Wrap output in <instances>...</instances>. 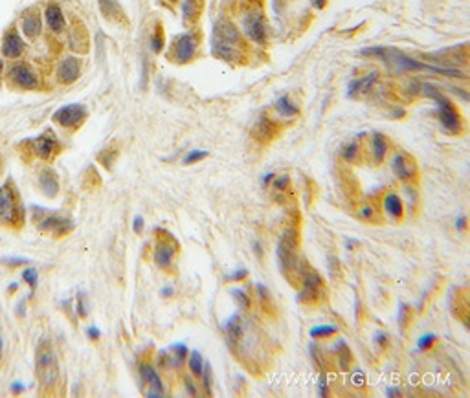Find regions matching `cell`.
Here are the masks:
<instances>
[{
  "instance_id": "6f0895ef",
  "label": "cell",
  "mask_w": 470,
  "mask_h": 398,
  "mask_svg": "<svg viewBox=\"0 0 470 398\" xmlns=\"http://www.w3.org/2000/svg\"><path fill=\"white\" fill-rule=\"evenodd\" d=\"M356 244H358L356 241H347V248H353V246H356Z\"/></svg>"
},
{
  "instance_id": "f1b7e54d",
  "label": "cell",
  "mask_w": 470,
  "mask_h": 398,
  "mask_svg": "<svg viewBox=\"0 0 470 398\" xmlns=\"http://www.w3.org/2000/svg\"><path fill=\"white\" fill-rule=\"evenodd\" d=\"M336 332H338V328L333 327V325H320V327L310 328V336L312 338H327V336H333Z\"/></svg>"
},
{
  "instance_id": "f6af8a7d",
  "label": "cell",
  "mask_w": 470,
  "mask_h": 398,
  "mask_svg": "<svg viewBox=\"0 0 470 398\" xmlns=\"http://www.w3.org/2000/svg\"><path fill=\"white\" fill-rule=\"evenodd\" d=\"M86 334H88V338L90 339H97L99 336H101V330L97 327H88L86 328Z\"/></svg>"
},
{
  "instance_id": "cb8c5ba5",
  "label": "cell",
  "mask_w": 470,
  "mask_h": 398,
  "mask_svg": "<svg viewBox=\"0 0 470 398\" xmlns=\"http://www.w3.org/2000/svg\"><path fill=\"white\" fill-rule=\"evenodd\" d=\"M171 351L173 353H166L169 356V360H166V365H180L182 360L186 358V354L189 353L184 343H175L171 347Z\"/></svg>"
},
{
  "instance_id": "30bf717a",
  "label": "cell",
  "mask_w": 470,
  "mask_h": 398,
  "mask_svg": "<svg viewBox=\"0 0 470 398\" xmlns=\"http://www.w3.org/2000/svg\"><path fill=\"white\" fill-rule=\"evenodd\" d=\"M197 39H195V35H191V33H182V35H178L177 39H175V42H173V61H177V63H187V61H191L193 55H195V51H197Z\"/></svg>"
},
{
  "instance_id": "836d02e7",
  "label": "cell",
  "mask_w": 470,
  "mask_h": 398,
  "mask_svg": "<svg viewBox=\"0 0 470 398\" xmlns=\"http://www.w3.org/2000/svg\"><path fill=\"white\" fill-rule=\"evenodd\" d=\"M2 264L6 266H21V264H30V261L26 257H2L0 259Z\"/></svg>"
},
{
  "instance_id": "6da1fadb",
  "label": "cell",
  "mask_w": 470,
  "mask_h": 398,
  "mask_svg": "<svg viewBox=\"0 0 470 398\" xmlns=\"http://www.w3.org/2000/svg\"><path fill=\"white\" fill-rule=\"evenodd\" d=\"M364 55H377L384 61L389 68H393L395 72H419L426 70L432 74H441V76H452V77H463L459 70H452V68H439V66H430L425 63L411 59V57L404 55L402 51L395 50V48H364L362 50Z\"/></svg>"
},
{
  "instance_id": "d590c367",
  "label": "cell",
  "mask_w": 470,
  "mask_h": 398,
  "mask_svg": "<svg viewBox=\"0 0 470 398\" xmlns=\"http://www.w3.org/2000/svg\"><path fill=\"white\" fill-rule=\"evenodd\" d=\"M342 353H338L340 354V367L342 369H349V365H351V353H349V349H347V345H342Z\"/></svg>"
},
{
  "instance_id": "d4e9b609",
  "label": "cell",
  "mask_w": 470,
  "mask_h": 398,
  "mask_svg": "<svg viewBox=\"0 0 470 398\" xmlns=\"http://www.w3.org/2000/svg\"><path fill=\"white\" fill-rule=\"evenodd\" d=\"M386 151H388V143H386V138L382 136V134H375L373 136V156H375V161L379 163V161H382V158H384Z\"/></svg>"
},
{
  "instance_id": "603a6c76",
  "label": "cell",
  "mask_w": 470,
  "mask_h": 398,
  "mask_svg": "<svg viewBox=\"0 0 470 398\" xmlns=\"http://www.w3.org/2000/svg\"><path fill=\"white\" fill-rule=\"evenodd\" d=\"M384 207L386 211H388L389 217L393 218H400L402 217V200H400L395 193H391V195H388L384 200Z\"/></svg>"
},
{
  "instance_id": "5b68a950",
  "label": "cell",
  "mask_w": 470,
  "mask_h": 398,
  "mask_svg": "<svg viewBox=\"0 0 470 398\" xmlns=\"http://www.w3.org/2000/svg\"><path fill=\"white\" fill-rule=\"evenodd\" d=\"M423 94H425L426 97H432V99L437 101V106H439V120H441V125L445 127V131L450 132V134L461 132L459 114H457V110L454 108V105L450 103V99H446V97L432 85H423Z\"/></svg>"
},
{
  "instance_id": "e0dca14e",
  "label": "cell",
  "mask_w": 470,
  "mask_h": 398,
  "mask_svg": "<svg viewBox=\"0 0 470 398\" xmlns=\"http://www.w3.org/2000/svg\"><path fill=\"white\" fill-rule=\"evenodd\" d=\"M33 149H35V152L41 158L50 160V158L57 152L59 145H57V141L54 140L50 134H42V136H39V138L33 140Z\"/></svg>"
},
{
  "instance_id": "44dd1931",
  "label": "cell",
  "mask_w": 470,
  "mask_h": 398,
  "mask_svg": "<svg viewBox=\"0 0 470 398\" xmlns=\"http://www.w3.org/2000/svg\"><path fill=\"white\" fill-rule=\"evenodd\" d=\"M39 182H41V187H42V191L46 193V197H50V198L56 197L57 191H59V182H57L54 171H50V169L42 171Z\"/></svg>"
},
{
  "instance_id": "484cf974",
  "label": "cell",
  "mask_w": 470,
  "mask_h": 398,
  "mask_svg": "<svg viewBox=\"0 0 470 398\" xmlns=\"http://www.w3.org/2000/svg\"><path fill=\"white\" fill-rule=\"evenodd\" d=\"M99 6H101L103 15H107L109 19H120L123 15L118 6V0H99Z\"/></svg>"
},
{
  "instance_id": "9f6ffc18",
  "label": "cell",
  "mask_w": 470,
  "mask_h": 398,
  "mask_svg": "<svg viewBox=\"0 0 470 398\" xmlns=\"http://www.w3.org/2000/svg\"><path fill=\"white\" fill-rule=\"evenodd\" d=\"M19 316H24V303L19 305Z\"/></svg>"
},
{
  "instance_id": "bcb514c9",
  "label": "cell",
  "mask_w": 470,
  "mask_h": 398,
  "mask_svg": "<svg viewBox=\"0 0 470 398\" xmlns=\"http://www.w3.org/2000/svg\"><path fill=\"white\" fill-rule=\"evenodd\" d=\"M360 217H362V218H371V217H373V209H371V206H364V207H362Z\"/></svg>"
},
{
  "instance_id": "277c9868",
  "label": "cell",
  "mask_w": 470,
  "mask_h": 398,
  "mask_svg": "<svg viewBox=\"0 0 470 398\" xmlns=\"http://www.w3.org/2000/svg\"><path fill=\"white\" fill-rule=\"evenodd\" d=\"M35 373L37 378L41 380V383L46 387H51L59 378V363H57L56 351L48 339H41L39 347H37Z\"/></svg>"
},
{
  "instance_id": "8992f818",
  "label": "cell",
  "mask_w": 470,
  "mask_h": 398,
  "mask_svg": "<svg viewBox=\"0 0 470 398\" xmlns=\"http://www.w3.org/2000/svg\"><path fill=\"white\" fill-rule=\"evenodd\" d=\"M33 220H35L39 232L51 233L56 237H63V235H66V233H70L74 230V222L68 217H61V215L50 213L37 206H33Z\"/></svg>"
},
{
  "instance_id": "4316f807",
  "label": "cell",
  "mask_w": 470,
  "mask_h": 398,
  "mask_svg": "<svg viewBox=\"0 0 470 398\" xmlns=\"http://www.w3.org/2000/svg\"><path fill=\"white\" fill-rule=\"evenodd\" d=\"M276 108H278V112L281 114V116L285 118H290L296 114V106H294V103H290V99H288V96H281L278 101H276Z\"/></svg>"
},
{
  "instance_id": "4dcf8cb0",
  "label": "cell",
  "mask_w": 470,
  "mask_h": 398,
  "mask_svg": "<svg viewBox=\"0 0 470 398\" xmlns=\"http://www.w3.org/2000/svg\"><path fill=\"white\" fill-rule=\"evenodd\" d=\"M37 277H39V273H37V270L33 266H30V268H26L24 272H22V279H24L28 285H30L31 288H35L37 287Z\"/></svg>"
},
{
  "instance_id": "ab89813d",
  "label": "cell",
  "mask_w": 470,
  "mask_h": 398,
  "mask_svg": "<svg viewBox=\"0 0 470 398\" xmlns=\"http://www.w3.org/2000/svg\"><path fill=\"white\" fill-rule=\"evenodd\" d=\"M195 15H197V10H195V6H193V0H186V2H184V17H186V20L193 19Z\"/></svg>"
},
{
  "instance_id": "c3c4849f",
  "label": "cell",
  "mask_w": 470,
  "mask_h": 398,
  "mask_svg": "<svg viewBox=\"0 0 470 398\" xmlns=\"http://www.w3.org/2000/svg\"><path fill=\"white\" fill-rule=\"evenodd\" d=\"M24 389H26V385H22V383H19V382L11 383V391H13V393H22Z\"/></svg>"
},
{
  "instance_id": "91938a15",
  "label": "cell",
  "mask_w": 470,
  "mask_h": 398,
  "mask_svg": "<svg viewBox=\"0 0 470 398\" xmlns=\"http://www.w3.org/2000/svg\"><path fill=\"white\" fill-rule=\"evenodd\" d=\"M0 349H2V339H0Z\"/></svg>"
},
{
  "instance_id": "f5cc1de1",
  "label": "cell",
  "mask_w": 470,
  "mask_h": 398,
  "mask_svg": "<svg viewBox=\"0 0 470 398\" xmlns=\"http://www.w3.org/2000/svg\"><path fill=\"white\" fill-rule=\"evenodd\" d=\"M186 389H187V393H191V394H197V389L193 387V383L186 382Z\"/></svg>"
},
{
  "instance_id": "db71d44e",
  "label": "cell",
  "mask_w": 470,
  "mask_h": 398,
  "mask_svg": "<svg viewBox=\"0 0 470 398\" xmlns=\"http://www.w3.org/2000/svg\"><path fill=\"white\" fill-rule=\"evenodd\" d=\"M162 294H164V296H166V298H167V296H171V294H173V288H171V287L164 288V290H162Z\"/></svg>"
},
{
  "instance_id": "2e32d148",
  "label": "cell",
  "mask_w": 470,
  "mask_h": 398,
  "mask_svg": "<svg viewBox=\"0 0 470 398\" xmlns=\"http://www.w3.org/2000/svg\"><path fill=\"white\" fill-rule=\"evenodd\" d=\"M22 50H24V42H22L21 35L15 30L8 31L4 35V40H2V53H4V57L17 59L22 53Z\"/></svg>"
},
{
  "instance_id": "ac0fdd59",
  "label": "cell",
  "mask_w": 470,
  "mask_h": 398,
  "mask_svg": "<svg viewBox=\"0 0 470 398\" xmlns=\"http://www.w3.org/2000/svg\"><path fill=\"white\" fill-rule=\"evenodd\" d=\"M46 24L50 26L51 31H56V33H61L63 30H65V15H63L61 8H59V4H56V2H51V4H48V8H46Z\"/></svg>"
},
{
  "instance_id": "3957f363",
  "label": "cell",
  "mask_w": 470,
  "mask_h": 398,
  "mask_svg": "<svg viewBox=\"0 0 470 398\" xmlns=\"http://www.w3.org/2000/svg\"><path fill=\"white\" fill-rule=\"evenodd\" d=\"M298 244L299 237L296 230H287L283 232L281 239L278 244V261H279V270L288 281L292 282L294 275L299 273V261H298Z\"/></svg>"
},
{
  "instance_id": "7c38bea8",
  "label": "cell",
  "mask_w": 470,
  "mask_h": 398,
  "mask_svg": "<svg viewBox=\"0 0 470 398\" xmlns=\"http://www.w3.org/2000/svg\"><path fill=\"white\" fill-rule=\"evenodd\" d=\"M140 374H142V380L147 383V391L145 394L149 398H160L164 396V383L158 376V373L154 371V367H151L149 363H143L140 367Z\"/></svg>"
},
{
  "instance_id": "ffe728a7",
  "label": "cell",
  "mask_w": 470,
  "mask_h": 398,
  "mask_svg": "<svg viewBox=\"0 0 470 398\" xmlns=\"http://www.w3.org/2000/svg\"><path fill=\"white\" fill-rule=\"evenodd\" d=\"M22 30H24V33L30 39H33V37H37L39 33H41L42 30V22H41V17L37 15L35 11H31V13H26L24 19H22Z\"/></svg>"
},
{
  "instance_id": "680465c9",
  "label": "cell",
  "mask_w": 470,
  "mask_h": 398,
  "mask_svg": "<svg viewBox=\"0 0 470 398\" xmlns=\"http://www.w3.org/2000/svg\"><path fill=\"white\" fill-rule=\"evenodd\" d=\"M17 288H19V285H17V282H11V285H10V290H17Z\"/></svg>"
},
{
  "instance_id": "f907efd6",
  "label": "cell",
  "mask_w": 470,
  "mask_h": 398,
  "mask_svg": "<svg viewBox=\"0 0 470 398\" xmlns=\"http://www.w3.org/2000/svg\"><path fill=\"white\" fill-rule=\"evenodd\" d=\"M386 394H388V396H399V394H400V389H399V387H389V389H388V393H386Z\"/></svg>"
},
{
  "instance_id": "52a82bcc",
  "label": "cell",
  "mask_w": 470,
  "mask_h": 398,
  "mask_svg": "<svg viewBox=\"0 0 470 398\" xmlns=\"http://www.w3.org/2000/svg\"><path fill=\"white\" fill-rule=\"evenodd\" d=\"M243 28L244 33L257 44H263L265 39H267V24H265L261 11H248L246 17L243 19Z\"/></svg>"
},
{
  "instance_id": "8fae6325",
  "label": "cell",
  "mask_w": 470,
  "mask_h": 398,
  "mask_svg": "<svg viewBox=\"0 0 470 398\" xmlns=\"http://www.w3.org/2000/svg\"><path fill=\"white\" fill-rule=\"evenodd\" d=\"M320 292H322L320 273L314 272V270H308V268H303V287H301V292L298 294V301L312 303L320 298Z\"/></svg>"
},
{
  "instance_id": "4fadbf2b",
  "label": "cell",
  "mask_w": 470,
  "mask_h": 398,
  "mask_svg": "<svg viewBox=\"0 0 470 398\" xmlns=\"http://www.w3.org/2000/svg\"><path fill=\"white\" fill-rule=\"evenodd\" d=\"M10 79L13 81L17 86H21V88H35V86L39 85L35 72L31 70L30 66H26V65L11 66Z\"/></svg>"
},
{
  "instance_id": "5bb4252c",
  "label": "cell",
  "mask_w": 470,
  "mask_h": 398,
  "mask_svg": "<svg viewBox=\"0 0 470 398\" xmlns=\"http://www.w3.org/2000/svg\"><path fill=\"white\" fill-rule=\"evenodd\" d=\"M167 237L164 241H160L156 244V250H154V262H156L160 268H167L171 264L173 255L177 252V244L169 237V233H166Z\"/></svg>"
},
{
  "instance_id": "d6986e66",
  "label": "cell",
  "mask_w": 470,
  "mask_h": 398,
  "mask_svg": "<svg viewBox=\"0 0 470 398\" xmlns=\"http://www.w3.org/2000/svg\"><path fill=\"white\" fill-rule=\"evenodd\" d=\"M393 171L400 180H408V178H411V175L415 171L413 161L408 160L404 154H397L393 158Z\"/></svg>"
},
{
  "instance_id": "11a10c76",
  "label": "cell",
  "mask_w": 470,
  "mask_h": 398,
  "mask_svg": "<svg viewBox=\"0 0 470 398\" xmlns=\"http://www.w3.org/2000/svg\"><path fill=\"white\" fill-rule=\"evenodd\" d=\"M325 2H327V0H316L314 4H316V8H324V6H325Z\"/></svg>"
},
{
  "instance_id": "94428289",
  "label": "cell",
  "mask_w": 470,
  "mask_h": 398,
  "mask_svg": "<svg viewBox=\"0 0 470 398\" xmlns=\"http://www.w3.org/2000/svg\"><path fill=\"white\" fill-rule=\"evenodd\" d=\"M0 72H2V63H0Z\"/></svg>"
},
{
  "instance_id": "e575fe53",
  "label": "cell",
  "mask_w": 470,
  "mask_h": 398,
  "mask_svg": "<svg viewBox=\"0 0 470 398\" xmlns=\"http://www.w3.org/2000/svg\"><path fill=\"white\" fill-rule=\"evenodd\" d=\"M435 339H437V336H435V334H425V336H423V338L417 342V347H419L421 351H426V349L432 347V343H434Z\"/></svg>"
},
{
  "instance_id": "74e56055",
  "label": "cell",
  "mask_w": 470,
  "mask_h": 398,
  "mask_svg": "<svg viewBox=\"0 0 470 398\" xmlns=\"http://www.w3.org/2000/svg\"><path fill=\"white\" fill-rule=\"evenodd\" d=\"M399 323H400V327L404 328L406 325H408V318H409V308L406 307V305H400L399 307Z\"/></svg>"
},
{
  "instance_id": "ba28073f",
  "label": "cell",
  "mask_w": 470,
  "mask_h": 398,
  "mask_svg": "<svg viewBox=\"0 0 470 398\" xmlns=\"http://www.w3.org/2000/svg\"><path fill=\"white\" fill-rule=\"evenodd\" d=\"M86 118V108L79 103H72V105L61 106L59 110L54 114V120L63 127H79Z\"/></svg>"
},
{
  "instance_id": "7a4b0ae2",
  "label": "cell",
  "mask_w": 470,
  "mask_h": 398,
  "mask_svg": "<svg viewBox=\"0 0 470 398\" xmlns=\"http://www.w3.org/2000/svg\"><path fill=\"white\" fill-rule=\"evenodd\" d=\"M213 55L224 61H237L241 57V39H239L237 30L230 22L221 20L213 31L212 39Z\"/></svg>"
},
{
  "instance_id": "ee69618b",
  "label": "cell",
  "mask_w": 470,
  "mask_h": 398,
  "mask_svg": "<svg viewBox=\"0 0 470 398\" xmlns=\"http://www.w3.org/2000/svg\"><path fill=\"white\" fill-rule=\"evenodd\" d=\"M132 228H134V232L136 233H142L143 230V218L138 215V217H134V220H132Z\"/></svg>"
},
{
  "instance_id": "7402d4cb",
  "label": "cell",
  "mask_w": 470,
  "mask_h": 398,
  "mask_svg": "<svg viewBox=\"0 0 470 398\" xmlns=\"http://www.w3.org/2000/svg\"><path fill=\"white\" fill-rule=\"evenodd\" d=\"M375 79H377V74H369V76H365V77L354 79L353 83L349 85L347 96H356L358 92H368L369 88H371V85L375 83Z\"/></svg>"
},
{
  "instance_id": "681fc988",
  "label": "cell",
  "mask_w": 470,
  "mask_h": 398,
  "mask_svg": "<svg viewBox=\"0 0 470 398\" xmlns=\"http://www.w3.org/2000/svg\"><path fill=\"white\" fill-rule=\"evenodd\" d=\"M320 394L322 396L327 394V382H325V378H322V382H320Z\"/></svg>"
},
{
  "instance_id": "9c48e42d",
  "label": "cell",
  "mask_w": 470,
  "mask_h": 398,
  "mask_svg": "<svg viewBox=\"0 0 470 398\" xmlns=\"http://www.w3.org/2000/svg\"><path fill=\"white\" fill-rule=\"evenodd\" d=\"M17 211H19V206H17L13 189L10 187V184H6L0 187V222L2 224H15Z\"/></svg>"
},
{
  "instance_id": "9a60e30c",
  "label": "cell",
  "mask_w": 470,
  "mask_h": 398,
  "mask_svg": "<svg viewBox=\"0 0 470 398\" xmlns=\"http://www.w3.org/2000/svg\"><path fill=\"white\" fill-rule=\"evenodd\" d=\"M57 77L61 83L65 85H70L79 77V61L76 57H65V59L59 63V68H57Z\"/></svg>"
},
{
  "instance_id": "d6a6232c",
  "label": "cell",
  "mask_w": 470,
  "mask_h": 398,
  "mask_svg": "<svg viewBox=\"0 0 470 398\" xmlns=\"http://www.w3.org/2000/svg\"><path fill=\"white\" fill-rule=\"evenodd\" d=\"M207 156V152L206 151H198V149H193L191 152H187L186 154V158H184V163H195V161H198V160H202V158H206Z\"/></svg>"
},
{
  "instance_id": "816d5d0a",
  "label": "cell",
  "mask_w": 470,
  "mask_h": 398,
  "mask_svg": "<svg viewBox=\"0 0 470 398\" xmlns=\"http://www.w3.org/2000/svg\"><path fill=\"white\" fill-rule=\"evenodd\" d=\"M465 226H466V218L461 217L459 220H457V224H455V228H457V230H465Z\"/></svg>"
},
{
  "instance_id": "8d00e7d4",
  "label": "cell",
  "mask_w": 470,
  "mask_h": 398,
  "mask_svg": "<svg viewBox=\"0 0 470 398\" xmlns=\"http://www.w3.org/2000/svg\"><path fill=\"white\" fill-rule=\"evenodd\" d=\"M356 156H358V145H356V143H349V145L344 149V158L347 161H351Z\"/></svg>"
},
{
  "instance_id": "83f0119b",
  "label": "cell",
  "mask_w": 470,
  "mask_h": 398,
  "mask_svg": "<svg viewBox=\"0 0 470 398\" xmlns=\"http://www.w3.org/2000/svg\"><path fill=\"white\" fill-rule=\"evenodd\" d=\"M189 369H191L193 374H197V376H200L204 371V358L202 354L198 353V351H191L189 353Z\"/></svg>"
},
{
  "instance_id": "60d3db41",
  "label": "cell",
  "mask_w": 470,
  "mask_h": 398,
  "mask_svg": "<svg viewBox=\"0 0 470 398\" xmlns=\"http://www.w3.org/2000/svg\"><path fill=\"white\" fill-rule=\"evenodd\" d=\"M204 367H206V371H202V374H204V387H206L207 394H212V369H210V365H207V363H204Z\"/></svg>"
},
{
  "instance_id": "f35d334b",
  "label": "cell",
  "mask_w": 470,
  "mask_h": 398,
  "mask_svg": "<svg viewBox=\"0 0 470 398\" xmlns=\"http://www.w3.org/2000/svg\"><path fill=\"white\" fill-rule=\"evenodd\" d=\"M288 184H290V178H288L287 175H283V177H278L276 180H274V187H276V189H279V191H287Z\"/></svg>"
},
{
  "instance_id": "1f68e13d",
  "label": "cell",
  "mask_w": 470,
  "mask_h": 398,
  "mask_svg": "<svg viewBox=\"0 0 470 398\" xmlns=\"http://www.w3.org/2000/svg\"><path fill=\"white\" fill-rule=\"evenodd\" d=\"M232 296H233V299L239 303V307H241V308H248V307H250V298H248L246 294H244V290H239V288H235V290H232Z\"/></svg>"
},
{
  "instance_id": "7bdbcfd3",
  "label": "cell",
  "mask_w": 470,
  "mask_h": 398,
  "mask_svg": "<svg viewBox=\"0 0 470 398\" xmlns=\"http://www.w3.org/2000/svg\"><path fill=\"white\" fill-rule=\"evenodd\" d=\"M77 312H79L81 318H85L86 316V307H85V301H83V294L77 296Z\"/></svg>"
},
{
  "instance_id": "7dc6e473",
  "label": "cell",
  "mask_w": 470,
  "mask_h": 398,
  "mask_svg": "<svg viewBox=\"0 0 470 398\" xmlns=\"http://www.w3.org/2000/svg\"><path fill=\"white\" fill-rule=\"evenodd\" d=\"M351 380L354 382V385H362V383H364V373H362V371H356V376H354V378L351 376Z\"/></svg>"
},
{
  "instance_id": "b9f144b4",
  "label": "cell",
  "mask_w": 470,
  "mask_h": 398,
  "mask_svg": "<svg viewBox=\"0 0 470 398\" xmlns=\"http://www.w3.org/2000/svg\"><path fill=\"white\" fill-rule=\"evenodd\" d=\"M248 277V270H244V268H241V270H237V272H233L228 275V281H241V279H246Z\"/></svg>"
},
{
  "instance_id": "f546056e",
  "label": "cell",
  "mask_w": 470,
  "mask_h": 398,
  "mask_svg": "<svg viewBox=\"0 0 470 398\" xmlns=\"http://www.w3.org/2000/svg\"><path fill=\"white\" fill-rule=\"evenodd\" d=\"M162 46H164V33L160 28H156L154 35H152V39H151V48L154 53H160V51H162Z\"/></svg>"
}]
</instances>
